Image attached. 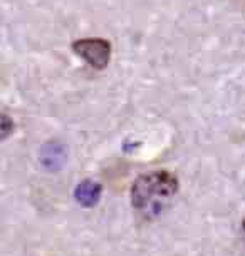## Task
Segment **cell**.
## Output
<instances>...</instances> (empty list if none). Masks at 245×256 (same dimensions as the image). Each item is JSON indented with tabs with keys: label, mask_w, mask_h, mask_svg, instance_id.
Masks as SVG:
<instances>
[{
	"label": "cell",
	"mask_w": 245,
	"mask_h": 256,
	"mask_svg": "<svg viewBox=\"0 0 245 256\" xmlns=\"http://www.w3.org/2000/svg\"><path fill=\"white\" fill-rule=\"evenodd\" d=\"M178 178L168 169L145 172L131 186V206L145 220L160 216L178 192Z\"/></svg>",
	"instance_id": "cell-1"
},
{
	"label": "cell",
	"mask_w": 245,
	"mask_h": 256,
	"mask_svg": "<svg viewBox=\"0 0 245 256\" xmlns=\"http://www.w3.org/2000/svg\"><path fill=\"white\" fill-rule=\"evenodd\" d=\"M74 50L79 57L94 69H104L111 59V46L103 38H83L74 44Z\"/></svg>",
	"instance_id": "cell-2"
},
{
	"label": "cell",
	"mask_w": 245,
	"mask_h": 256,
	"mask_svg": "<svg viewBox=\"0 0 245 256\" xmlns=\"http://www.w3.org/2000/svg\"><path fill=\"white\" fill-rule=\"evenodd\" d=\"M242 231H243V236H245V221L242 223Z\"/></svg>",
	"instance_id": "cell-3"
}]
</instances>
